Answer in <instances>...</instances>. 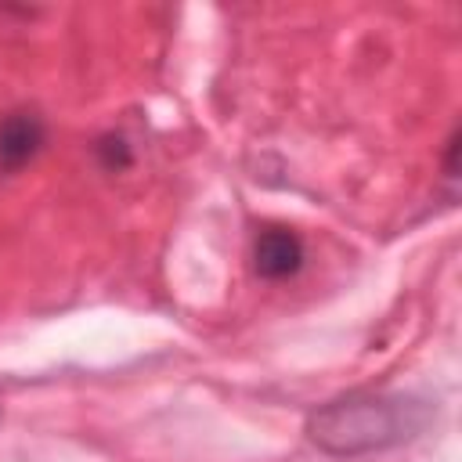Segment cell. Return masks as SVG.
Here are the masks:
<instances>
[{
  "label": "cell",
  "instance_id": "7a4b0ae2",
  "mask_svg": "<svg viewBox=\"0 0 462 462\" xmlns=\"http://www.w3.org/2000/svg\"><path fill=\"white\" fill-rule=\"evenodd\" d=\"M253 267L267 282L292 278L303 267V242L289 227H263L253 242Z\"/></svg>",
  "mask_w": 462,
  "mask_h": 462
},
{
  "label": "cell",
  "instance_id": "6da1fadb",
  "mask_svg": "<svg viewBox=\"0 0 462 462\" xmlns=\"http://www.w3.org/2000/svg\"><path fill=\"white\" fill-rule=\"evenodd\" d=\"M422 422V404L401 393H346L307 419V437L328 455H365L415 437Z\"/></svg>",
  "mask_w": 462,
  "mask_h": 462
},
{
  "label": "cell",
  "instance_id": "3957f363",
  "mask_svg": "<svg viewBox=\"0 0 462 462\" xmlns=\"http://www.w3.org/2000/svg\"><path fill=\"white\" fill-rule=\"evenodd\" d=\"M43 144V123L29 112H14L0 123V170H22Z\"/></svg>",
  "mask_w": 462,
  "mask_h": 462
},
{
  "label": "cell",
  "instance_id": "277c9868",
  "mask_svg": "<svg viewBox=\"0 0 462 462\" xmlns=\"http://www.w3.org/2000/svg\"><path fill=\"white\" fill-rule=\"evenodd\" d=\"M97 155H101V162H105L108 170H123V166H130V148H126L123 137H105V141L97 144Z\"/></svg>",
  "mask_w": 462,
  "mask_h": 462
}]
</instances>
